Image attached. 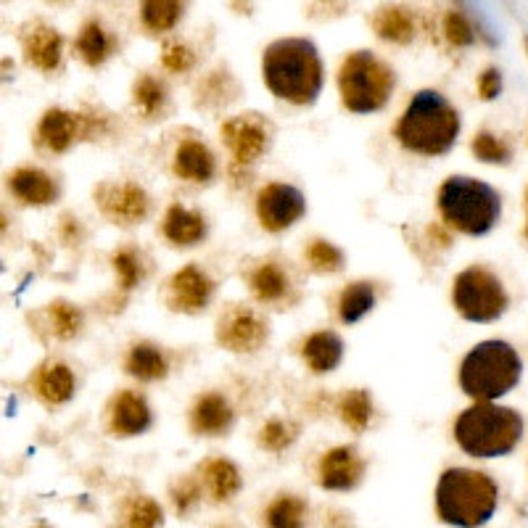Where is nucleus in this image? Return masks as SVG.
I'll list each match as a JSON object with an SVG mask.
<instances>
[{
    "label": "nucleus",
    "mask_w": 528,
    "mask_h": 528,
    "mask_svg": "<svg viewBox=\"0 0 528 528\" xmlns=\"http://www.w3.org/2000/svg\"><path fill=\"white\" fill-rule=\"evenodd\" d=\"M394 135L410 154L444 156L457 143L460 114L441 93L420 90L396 122Z\"/></svg>",
    "instance_id": "obj_2"
},
{
    "label": "nucleus",
    "mask_w": 528,
    "mask_h": 528,
    "mask_svg": "<svg viewBox=\"0 0 528 528\" xmlns=\"http://www.w3.org/2000/svg\"><path fill=\"white\" fill-rule=\"evenodd\" d=\"M267 528H304L307 526V502L294 494H283L264 510Z\"/></svg>",
    "instance_id": "obj_30"
},
{
    "label": "nucleus",
    "mask_w": 528,
    "mask_h": 528,
    "mask_svg": "<svg viewBox=\"0 0 528 528\" xmlns=\"http://www.w3.org/2000/svg\"><path fill=\"white\" fill-rule=\"evenodd\" d=\"M394 69L375 53H349L338 72L341 101L352 114H375L389 103L394 93Z\"/></svg>",
    "instance_id": "obj_7"
},
{
    "label": "nucleus",
    "mask_w": 528,
    "mask_h": 528,
    "mask_svg": "<svg viewBox=\"0 0 528 528\" xmlns=\"http://www.w3.org/2000/svg\"><path fill=\"white\" fill-rule=\"evenodd\" d=\"M301 357L315 375L333 373L344 360V341L333 330H317L301 346Z\"/></svg>",
    "instance_id": "obj_22"
},
{
    "label": "nucleus",
    "mask_w": 528,
    "mask_h": 528,
    "mask_svg": "<svg viewBox=\"0 0 528 528\" xmlns=\"http://www.w3.org/2000/svg\"><path fill=\"white\" fill-rule=\"evenodd\" d=\"M452 301L468 323H494L510 307V296L502 280L492 270L478 267V264L457 275L455 286H452Z\"/></svg>",
    "instance_id": "obj_8"
},
{
    "label": "nucleus",
    "mask_w": 528,
    "mask_h": 528,
    "mask_svg": "<svg viewBox=\"0 0 528 528\" xmlns=\"http://www.w3.org/2000/svg\"><path fill=\"white\" fill-rule=\"evenodd\" d=\"M214 296V283L201 267L188 264L183 270H177L169 280V307L183 315H198L209 307Z\"/></svg>",
    "instance_id": "obj_14"
},
{
    "label": "nucleus",
    "mask_w": 528,
    "mask_h": 528,
    "mask_svg": "<svg viewBox=\"0 0 528 528\" xmlns=\"http://www.w3.org/2000/svg\"><path fill=\"white\" fill-rule=\"evenodd\" d=\"M201 481L214 502H230L241 492V473L225 457H212L201 465Z\"/></svg>",
    "instance_id": "obj_23"
},
{
    "label": "nucleus",
    "mask_w": 528,
    "mask_h": 528,
    "mask_svg": "<svg viewBox=\"0 0 528 528\" xmlns=\"http://www.w3.org/2000/svg\"><path fill=\"white\" fill-rule=\"evenodd\" d=\"M338 415H341L346 428H352L354 433H365L370 420H373V399L365 389L346 391L338 399Z\"/></svg>",
    "instance_id": "obj_32"
},
{
    "label": "nucleus",
    "mask_w": 528,
    "mask_h": 528,
    "mask_svg": "<svg viewBox=\"0 0 528 528\" xmlns=\"http://www.w3.org/2000/svg\"><path fill=\"white\" fill-rule=\"evenodd\" d=\"M296 436H299V426H296V423L272 418L270 423L259 431V444H262L267 452H286L296 441Z\"/></svg>",
    "instance_id": "obj_37"
},
{
    "label": "nucleus",
    "mask_w": 528,
    "mask_h": 528,
    "mask_svg": "<svg viewBox=\"0 0 528 528\" xmlns=\"http://www.w3.org/2000/svg\"><path fill=\"white\" fill-rule=\"evenodd\" d=\"M526 238H528V222H526Z\"/></svg>",
    "instance_id": "obj_45"
},
{
    "label": "nucleus",
    "mask_w": 528,
    "mask_h": 528,
    "mask_svg": "<svg viewBox=\"0 0 528 528\" xmlns=\"http://www.w3.org/2000/svg\"><path fill=\"white\" fill-rule=\"evenodd\" d=\"M373 30L375 35L386 40V43L407 45L415 40L418 24L412 19V14L402 6H383L373 14Z\"/></svg>",
    "instance_id": "obj_24"
},
{
    "label": "nucleus",
    "mask_w": 528,
    "mask_h": 528,
    "mask_svg": "<svg viewBox=\"0 0 528 528\" xmlns=\"http://www.w3.org/2000/svg\"><path fill=\"white\" fill-rule=\"evenodd\" d=\"M270 125L259 119L257 114H243L233 117L222 125V140L233 156L235 167H251L262 159V154L270 148Z\"/></svg>",
    "instance_id": "obj_12"
},
{
    "label": "nucleus",
    "mask_w": 528,
    "mask_h": 528,
    "mask_svg": "<svg viewBox=\"0 0 528 528\" xmlns=\"http://www.w3.org/2000/svg\"><path fill=\"white\" fill-rule=\"evenodd\" d=\"M90 132H93V119L66 109H48L37 125V143L51 154H64L77 140L88 138Z\"/></svg>",
    "instance_id": "obj_13"
},
{
    "label": "nucleus",
    "mask_w": 528,
    "mask_h": 528,
    "mask_svg": "<svg viewBox=\"0 0 528 528\" xmlns=\"http://www.w3.org/2000/svg\"><path fill=\"white\" fill-rule=\"evenodd\" d=\"M132 96H135V106L143 111V117L156 119L164 114V106H167V90L154 74H143L135 88H132Z\"/></svg>",
    "instance_id": "obj_33"
},
{
    "label": "nucleus",
    "mask_w": 528,
    "mask_h": 528,
    "mask_svg": "<svg viewBox=\"0 0 528 528\" xmlns=\"http://www.w3.org/2000/svg\"><path fill=\"white\" fill-rule=\"evenodd\" d=\"M127 528H159L162 526V507L151 497H135L127 507Z\"/></svg>",
    "instance_id": "obj_39"
},
{
    "label": "nucleus",
    "mask_w": 528,
    "mask_h": 528,
    "mask_svg": "<svg viewBox=\"0 0 528 528\" xmlns=\"http://www.w3.org/2000/svg\"><path fill=\"white\" fill-rule=\"evenodd\" d=\"M80 59L88 66H101L103 61H109L117 51V40L103 30L101 22H85L82 24L80 35H77V43H74Z\"/></svg>",
    "instance_id": "obj_28"
},
{
    "label": "nucleus",
    "mask_w": 528,
    "mask_h": 528,
    "mask_svg": "<svg viewBox=\"0 0 528 528\" xmlns=\"http://www.w3.org/2000/svg\"><path fill=\"white\" fill-rule=\"evenodd\" d=\"M526 204H528V191H526Z\"/></svg>",
    "instance_id": "obj_47"
},
{
    "label": "nucleus",
    "mask_w": 528,
    "mask_h": 528,
    "mask_svg": "<svg viewBox=\"0 0 528 528\" xmlns=\"http://www.w3.org/2000/svg\"><path fill=\"white\" fill-rule=\"evenodd\" d=\"M307 262L309 267L320 275H333L344 267V254L338 246L328 241H312L307 249Z\"/></svg>",
    "instance_id": "obj_38"
},
{
    "label": "nucleus",
    "mask_w": 528,
    "mask_h": 528,
    "mask_svg": "<svg viewBox=\"0 0 528 528\" xmlns=\"http://www.w3.org/2000/svg\"><path fill=\"white\" fill-rule=\"evenodd\" d=\"M436 201L447 228L465 235L492 233L502 214L499 193L476 177H449L439 188Z\"/></svg>",
    "instance_id": "obj_6"
},
{
    "label": "nucleus",
    "mask_w": 528,
    "mask_h": 528,
    "mask_svg": "<svg viewBox=\"0 0 528 528\" xmlns=\"http://www.w3.org/2000/svg\"><path fill=\"white\" fill-rule=\"evenodd\" d=\"M198 499H201V481L198 478L185 476L172 486V505H175L180 515L191 513L193 507L198 505Z\"/></svg>",
    "instance_id": "obj_41"
},
{
    "label": "nucleus",
    "mask_w": 528,
    "mask_h": 528,
    "mask_svg": "<svg viewBox=\"0 0 528 528\" xmlns=\"http://www.w3.org/2000/svg\"><path fill=\"white\" fill-rule=\"evenodd\" d=\"M154 423L151 407H148L146 396L138 391H119L109 404V431L111 436L119 439H130L146 433Z\"/></svg>",
    "instance_id": "obj_16"
},
{
    "label": "nucleus",
    "mask_w": 528,
    "mask_h": 528,
    "mask_svg": "<svg viewBox=\"0 0 528 528\" xmlns=\"http://www.w3.org/2000/svg\"><path fill=\"white\" fill-rule=\"evenodd\" d=\"M35 391L45 404H66L74 396V375L61 362H48L37 370Z\"/></svg>",
    "instance_id": "obj_25"
},
{
    "label": "nucleus",
    "mask_w": 528,
    "mask_h": 528,
    "mask_svg": "<svg viewBox=\"0 0 528 528\" xmlns=\"http://www.w3.org/2000/svg\"><path fill=\"white\" fill-rule=\"evenodd\" d=\"M523 45H526V53H528V37H523Z\"/></svg>",
    "instance_id": "obj_44"
},
{
    "label": "nucleus",
    "mask_w": 528,
    "mask_h": 528,
    "mask_svg": "<svg viewBox=\"0 0 528 528\" xmlns=\"http://www.w3.org/2000/svg\"><path fill=\"white\" fill-rule=\"evenodd\" d=\"M470 148H473L478 162L484 164H499V167H505V164L513 162V148H510V143L497 138V135L489 130L478 132L476 138H473V143H470Z\"/></svg>",
    "instance_id": "obj_34"
},
{
    "label": "nucleus",
    "mask_w": 528,
    "mask_h": 528,
    "mask_svg": "<svg viewBox=\"0 0 528 528\" xmlns=\"http://www.w3.org/2000/svg\"><path fill=\"white\" fill-rule=\"evenodd\" d=\"M523 360L507 341H481L460 362V389L473 402H497L521 383Z\"/></svg>",
    "instance_id": "obj_5"
},
{
    "label": "nucleus",
    "mask_w": 528,
    "mask_h": 528,
    "mask_svg": "<svg viewBox=\"0 0 528 528\" xmlns=\"http://www.w3.org/2000/svg\"><path fill=\"white\" fill-rule=\"evenodd\" d=\"M125 370H127V375H132V378H138V381H143V383L162 381L169 370L167 354H164L159 346L148 344V341L135 344L130 349V354H127Z\"/></svg>",
    "instance_id": "obj_27"
},
{
    "label": "nucleus",
    "mask_w": 528,
    "mask_h": 528,
    "mask_svg": "<svg viewBox=\"0 0 528 528\" xmlns=\"http://www.w3.org/2000/svg\"><path fill=\"white\" fill-rule=\"evenodd\" d=\"M61 51H64V40L53 27L37 24L24 35V59L40 72H56L61 64Z\"/></svg>",
    "instance_id": "obj_21"
},
{
    "label": "nucleus",
    "mask_w": 528,
    "mask_h": 528,
    "mask_svg": "<svg viewBox=\"0 0 528 528\" xmlns=\"http://www.w3.org/2000/svg\"><path fill=\"white\" fill-rule=\"evenodd\" d=\"M307 212V198L288 183L264 185L257 196V217L267 233H283L294 228Z\"/></svg>",
    "instance_id": "obj_9"
},
{
    "label": "nucleus",
    "mask_w": 528,
    "mask_h": 528,
    "mask_svg": "<svg viewBox=\"0 0 528 528\" xmlns=\"http://www.w3.org/2000/svg\"><path fill=\"white\" fill-rule=\"evenodd\" d=\"M51 3H61V0H51Z\"/></svg>",
    "instance_id": "obj_46"
},
{
    "label": "nucleus",
    "mask_w": 528,
    "mask_h": 528,
    "mask_svg": "<svg viewBox=\"0 0 528 528\" xmlns=\"http://www.w3.org/2000/svg\"><path fill=\"white\" fill-rule=\"evenodd\" d=\"M183 0H140V22L148 32H169L183 19Z\"/></svg>",
    "instance_id": "obj_31"
},
{
    "label": "nucleus",
    "mask_w": 528,
    "mask_h": 528,
    "mask_svg": "<svg viewBox=\"0 0 528 528\" xmlns=\"http://www.w3.org/2000/svg\"><path fill=\"white\" fill-rule=\"evenodd\" d=\"M267 323L251 307L233 304L217 323V341L233 354H254L267 344Z\"/></svg>",
    "instance_id": "obj_10"
},
{
    "label": "nucleus",
    "mask_w": 528,
    "mask_h": 528,
    "mask_svg": "<svg viewBox=\"0 0 528 528\" xmlns=\"http://www.w3.org/2000/svg\"><path fill=\"white\" fill-rule=\"evenodd\" d=\"M375 307V286L367 283V280H357V283H349V286L341 291L338 296V317L341 323L354 325L360 323L367 312H373Z\"/></svg>",
    "instance_id": "obj_29"
},
{
    "label": "nucleus",
    "mask_w": 528,
    "mask_h": 528,
    "mask_svg": "<svg viewBox=\"0 0 528 528\" xmlns=\"http://www.w3.org/2000/svg\"><path fill=\"white\" fill-rule=\"evenodd\" d=\"M193 53L188 45L183 43H167L162 51V64L169 72H188L193 66Z\"/></svg>",
    "instance_id": "obj_42"
},
{
    "label": "nucleus",
    "mask_w": 528,
    "mask_h": 528,
    "mask_svg": "<svg viewBox=\"0 0 528 528\" xmlns=\"http://www.w3.org/2000/svg\"><path fill=\"white\" fill-rule=\"evenodd\" d=\"M365 476V460L354 447L328 449L317 462V481L325 492H349Z\"/></svg>",
    "instance_id": "obj_15"
},
{
    "label": "nucleus",
    "mask_w": 528,
    "mask_h": 528,
    "mask_svg": "<svg viewBox=\"0 0 528 528\" xmlns=\"http://www.w3.org/2000/svg\"><path fill=\"white\" fill-rule=\"evenodd\" d=\"M497 505L499 486L484 470L449 468L436 484V513L447 526H486L497 513Z\"/></svg>",
    "instance_id": "obj_3"
},
{
    "label": "nucleus",
    "mask_w": 528,
    "mask_h": 528,
    "mask_svg": "<svg viewBox=\"0 0 528 528\" xmlns=\"http://www.w3.org/2000/svg\"><path fill=\"white\" fill-rule=\"evenodd\" d=\"M235 412L222 394L198 396L191 410V431L196 436H222L233 426Z\"/></svg>",
    "instance_id": "obj_18"
},
{
    "label": "nucleus",
    "mask_w": 528,
    "mask_h": 528,
    "mask_svg": "<svg viewBox=\"0 0 528 528\" xmlns=\"http://www.w3.org/2000/svg\"><path fill=\"white\" fill-rule=\"evenodd\" d=\"M249 286L254 299L262 304H283L291 294V280L275 262H262L249 275Z\"/></svg>",
    "instance_id": "obj_26"
},
{
    "label": "nucleus",
    "mask_w": 528,
    "mask_h": 528,
    "mask_svg": "<svg viewBox=\"0 0 528 528\" xmlns=\"http://www.w3.org/2000/svg\"><path fill=\"white\" fill-rule=\"evenodd\" d=\"M114 272H117L119 280V291L122 294H130L132 288L138 286L140 280H143V259L132 246H125V249H119L114 254Z\"/></svg>",
    "instance_id": "obj_36"
},
{
    "label": "nucleus",
    "mask_w": 528,
    "mask_h": 528,
    "mask_svg": "<svg viewBox=\"0 0 528 528\" xmlns=\"http://www.w3.org/2000/svg\"><path fill=\"white\" fill-rule=\"evenodd\" d=\"M172 169L180 180L188 183H212L217 175V159L201 140H185L177 146Z\"/></svg>",
    "instance_id": "obj_20"
},
{
    "label": "nucleus",
    "mask_w": 528,
    "mask_h": 528,
    "mask_svg": "<svg viewBox=\"0 0 528 528\" xmlns=\"http://www.w3.org/2000/svg\"><path fill=\"white\" fill-rule=\"evenodd\" d=\"M262 77L275 98L294 106H309L323 90L325 69L312 40L283 37L267 45L262 56Z\"/></svg>",
    "instance_id": "obj_1"
},
{
    "label": "nucleus",
    "mask_w": 528,
    "mask_h": 528,
    "mask_svg": "<svg viewBox=\"0 0 528 528\" xmlns=\"http://www.w3.org/2000/svg\"><path fill=\"white\" fill-rule=\"evenodd\" d=\"M521 412L513 407H502L497 402H476L460 412L455 423L457 447L470 457L489 460V457L510 455L523 439Z\"/></svg>",
    "instance_id": "obj_4"
},
{
    "label": "nucleus",
    "mask_w": 528,
    "mask_h": 528,
    "mask_svg": "<svg viewBox=\"0 0 528 528\" xmlns=\"http://www.w3.org/2000/svg\"><path fill=\"white\" fill-rule=\"evenodd\" d=\"M48 317H51L53 336L61 341H69L80 333L82 328V312L69 301H53L48 307Z\"/></svg>",
    "instance_id": "obj_35"
},
{
    "label": "nucleus",
    "mask_w": 528,
    "mask_h": 528,
    "mask_svg": "<svg viewBox=\"0 0 528 528\" xmlns=\"http://www.w3.org/2000/svg\"><path fill=\"white\" fill-rule=\"evenodd\" d=\"M499 93H502V74H499V69L489 66L478 77V96H481V101H494V98H499Z\"/></svg>",
    "instance_id": "obj_43"
},
{
    "label": "nucleus",
    "mask_w": 528,
    "mask_h": 528,
    "mask_svg": "<svg viewBox=\"0 0 528 528\" xmlns=\"http://www.w3.org/2000/svg\"><path fill=\"white\" fill-rule=\"evenodd\" d=\"M96 204L103 217L119 228L138 225L151 212V198L138 183H101L96 188Z\"/></svg>",
    "instance_id": "obj_11"
},
{
    "label": "nucleus",
    "mask_w": 528,
    "mask_h": 528,
    "mask_svg": "<svg viewBox=\"0 0 528 528\" xmlns=\"http://www.w3.org/2000/svg\"><path fill=\"white\" fill-rule=\"evenodd\" d=\"M8 191L27 206H48L59 196V185L43 169L19 167L8 175Z\"/></svg>",
    "instance_id": "obj_17"
},
{
    "label": "nucleus",
    "mask_w": 528,
    "mask_h": 528,
    "mask_svg": "<svg viewBox=\"0 0 528 528\" xmlns=\"http://www.w3.org/2000/svg\"><path fill=\"white\" fill-rule=\"evenodd\" d=\"M162 235L172 246L191 249L206 238L204 214L183 204H172L162 220Z\"/></svg>",
    "instance_id": "obj_19"
},
{
    "label": "nucleus",
    "mask_w": 528,
    "mask_h": 528,
    "mask_svg": "<svg viewBox=\"0 0 528 528\" xmlns=\"http://www.w3.org/2000/svg\"><path fill=\"white\" fill-rule=\"evenodd\" d=\"M444 35L455 48H468V45L476 43V30L468 22V16L460 14V11H449L444 16Z\"/></svg>",
    "instance_id": "obj_40"
}]
</instances>
